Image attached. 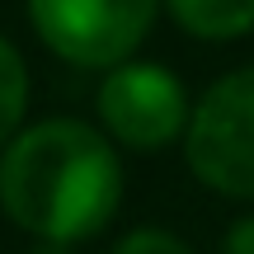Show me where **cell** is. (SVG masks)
<instances>
[{"label":"cell","mask_w":254,"mask_h":254,"mask_svg":"<svg viewBox=\"0 0 254 254\" xmlns=\"http://www.w3.org/2000/svg\"><path fill=\"white\" fill-rule=\"evenodd\" d=\"M123 202V160L109 132L80 118L19 127L0 151V212L47 245L99 236Z\"/></svg>","instance_id":"obj_1"},{"label":"cell","mask_w":254,"mask_h":254,"mask_svg":"<svg viewBox=\"0 0 254 254\" xmlns=\"http://www.w3.org/2000/svg\"><path fill=\"white\" fill-rule=\"evenodd\" d=\"M193 179L236 202H254V66H236L202 90L184 132Z\"/></svg>","instance_id":"obj_2"},{"label":"cell","mask_w":254,"mask_h":254,"mask_svg":"<svg viewBox=\"0 0 254 254\" xmlns=\"http://www.w3.org/2000/svg\"><path fill=\"white\" fill-rule=\"evenodd\" d=\"M165 0H28L38 43L75 71H113L146 43Z\"/></svg>","instance_id":"obj_3"},{"label":"cell","mask_w":254,"mask_h":254,"mask_svg":"<svg viewBox=\"0 0 254 254\" xmlns=\"http://www.w3.org/2000/svg\"><path fill=\"white\" fill-rule=\"evenodd\" d=\"M99 123L109 141L127 151H165L189 132L193 104L184 94V80L160 62H123L99 80L94 94Z\"/></svg>","instance_id":"obj_4"},{"label":"cell","mask_w":254,"mask_h":254,"mask_svg":"<svg viewBox=\"0 0 254 254\" xmlns=\"http://www.w3.org/2000/svg\"><path fill=\"white\" fill-rule=\"evenodd\" d=\"M170 19L202 43H231L254 28V0H165Z\"/></svg>","instance_id":"obj_5"},{"label":"cell","mask_w":254,"mask_h":254,"mask_svg":"<svg viewBox=\"0 0 254 254\" xmlns=\"http://www.w3.org/2000/svg\"><path fill=\"white\" fill-rule=\"evenodd\" d=\"M28 109V66L19 57V47L0 33V151L19 136Z\"/></svg>","instance_id":"obj_6"},{"label":"cell","mask_w":254,"mask_h":254,"mask_svg":"<svg viewBox=\"0 0 254 254\" xmlns=\"http://www.w3.org/2000/svg\"><path fill=\"white\" fill-rule=\"evenodd\" d=\"M113 254H193L174 231H160V226H136L113 245Z\"/></svg>","instance_id":"obj_7"},{"label":"cell","mask_w":254,"mask_h":254,"mask_svg":"<svg viewBox=\"0 0 254 254\" xmlns=\"http://www.w3.org/2000/svg\"><path fill=\"white\" fill-rule=\"evenodd\" d=\"M221 254H254V212L226 226V240H221Z\"/></svg>","instance_id":"obj_8"},{"label":"cell","mask_w":254,"mask_h":254,"mask_svg":"<svg viewBox=\"0 0 254 254\" xmlns=\"http://www.w3.org/2000/svg\"><path fill=\"white\" fill-rule=\"evenodd\" d=\"M28 254H71V245H47V240H38Z\"/></svg>","instance_id":"obj_9"}]
</instances>
